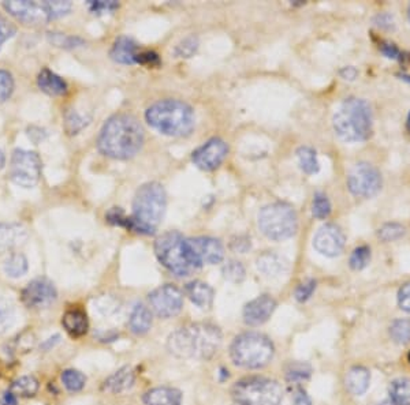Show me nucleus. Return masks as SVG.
<instances>
[{
  "label": "nucleus",
  "mask_w": 410,
  "mask_h": 405,
  "mask_svg": "<svg viewBox=\"0 0 410 405\" xmlns=\"http://www.w3.org/2000/svg\"><path fill=\"white\" fill-rule=\"evenodd\" d=\"M144 129L135 116L116 113L104 123L97 138L99 150L111 159L135 157L144 143Z\"/></svg>",
  "instance_id": "nucleus-1"
},
{
  "label": "nucleus",
  "mask_w": 410,
  "mask_h": 405,
  "mask_svg": "<svg viewBox=\"0 0 410 405\" xmlns=\"http://www.w3.org/2000/svg\"><path fill=\"white\" fill-rule=\"evenodd\" d=\"M221 344V333L211 324H194L175 330L168 337V350L178 357L211 359Z\"/></svg>",
  "instance_id": "nucleus-2"
},
{
  "label": "nucleus",
  "mask_w": 410,
  "mask_h": 405,
  "mask_svg": "<svg viewBox=\"0 0 410 405\" xmlns=\"http://www.w3.org/2000/svg\"><path fill=\"white\" fill-rule=\"evenodd\" d=\"M167 206V194L160 183L151 182L137 190L133 201V215L130 216V228L142 235H152L162 221Z\"/></svg>",
  "instance_id": "nucleus-3"
},
{
  "label": "nucleus",
  "mask_w": 410,
  "mask_h": 405,
  "mask_svg": "<svg viewBox=\"0 0 410 405\" xmlns=\"http://www.w3.org/2000/svg\"><path fill=\"white\" fill-rule=\"evenodd\" d=\"M372 109L362 100L346 99L332 118V126L336 135L346 142H361L372 133Z\"/></svg>",
  "instance_id": "nucleus-4"
},
{
  "label": "nucleus",
  "mask_w": 410,
  "mask_h": 405,
  "mask_svg": "<svg viewBox=\"0 0 410 405\" xmlns=\"http://www.w3.org/2000/svg\"><path fill=\"white\" fill-rule=\"evenodd\" d=\"M145 119L155 130L170 136L191 134L194 127V112L191 106L174 99L152 104L145 112Z\"/></svg>",
  "instance_id": "nucleus-5"
},
{
  "label": "nucleus",
  "mask_w": 410,
  "mask_h": 405,
  "mask_svg": "<svg viewBox=\"0 0 410 405\" xmlns=\"http://www.w3.org/2000/svg\"><path fill=\"white\" fill-rule=\"evenodd\" d=\"M275 348L271 340L260 333L238 336L230 348L233 362L245 369H261L273 360Z\"/></svg>",
  "instance_id": "nucleus-6"
},
{
  "label": "nucleus",
  "mask_w": 410,
  "mask_h": 405,
  "mask_svg": "<svg viewBox=\"0 0 410 405\" xmlns=\"http://www.w3.org/2000/svg\"><path fill=\"white\" fill-rule=\"evenodd\" d=\"M3 8L20 22L27 25H41L53 20L60 18L71 10L70 1H29V0H11L4 1Z\"/></svg>",
  "instance_id": "nucleus-7"
},
{
  "label": "nucleus",
  "mask_w": 410,
  "mask_h": 405,
  "mask_svg": "<svg viewBox=\"0 0 410 405\" xmlns=\"http://www.w3.org/2000/svg\"><path fill=\"white\" fill-rule=\"evenodd\" d=\"M259 228L271 241H286L297 232V213L293 206L286 202H273L260 211Z\"/></svg>",
  "instance_id": "nucleus-8"
},
{
  "label": "nucleus",
  "mask_w": 410,
  "mask_h": 405,
  "mask_svg": "<svg viewBox=\"0 0 410 405\" xmlns=\"http://www.w3.org/2000/svg\"><path fill=\"white\" fill-rule=\"evenodd\" d=\"M231 395L241 405H279L283 399V389L273 379L250 377L235 382Z\"/></svg>",
  "instance_id": "nucleus-9"
},
{
  "label": "nucleus",
  "mask_w": 410,
  "mask_h": 405,
  "mask_svg": "<svg viewBox=\"0 0 410 405\" xmlns=\"http://www.w3.org/2000/svg\"><path fill=\"white\" fill-rule=\"evenodd\" d=\"M155 254L159 262L171 273L185 277L196 269L191 264L186 239L177 231H170L155 242Z\"/></svg>",
  "instance_id": "nucleus-10"
},
{
  "label": "nucleus",
  "mask_w": 410,
  "mask_h": 405,
  "mask_svg": "<svg viewBox=\"0 0 410 405\" xmlns=\"http://www.w3.org/2000/svg\"><path fill=\"white\" fill-rule=\"evenodd\" d=\"M41 159L33 150L15 149L11 156L10 179L20 187H34L41 176Z\"/></svg>",
  "instance_id": "nucleus-11"
},
{
  "label": "nucleus",
  "mask_w": 410,
  "mask_h": 405,
  "mask_svg": "<svg viewBox=\"0 0 410 405\" xmlns=\"http://www.w3.org/2000/svg\"><path fill=\"white\" fill-rule=\"evenodd\" d=\"M348 187L355 197L371 198L382 189V175L374 165L358 162L348 175Z\"/></svg>",
  "instance_id": "nucleus-12"
},
{
  "label": "nucleus",
  "mask_w": 410,
  "mask_h": 405,
  "mask_svg": "<svg viewBox=\"0 0 410 405\" xmlns=\"http://www.w3.org/2000/svg\"><path fill=\"white\" fill-rule=\"evenodd\" d=\"M186 248L191 264L196 269L204 264L215 265L220 264L224 258V247L219 239L211 236H200L186 239Z\"/></svg>",
  "instance_id": "nucleus-13"
},
{
  "label": "nucleus",
  "mask_w": 410,
  "mask_h": 405,
  "mask_svg": "<svg viewBox=\"0 0 410 405\" xmlns=\"http://www.w3.org/2000/svg\"><path fill=\"white\" fill-rule=\"evenodd\" d=\"M149 303L158 317L171 318L181 313L184 295L175 285L165 284L149 294Z\"/></svg>",
  "instance_id": "nucleus-14"
},
{
  "label": "nucleus",
  "mask_w": 410,
  "mask_h": 405,
  "mask_svg": "<svg viewBox=\"0 0 410 405\" xmlns=\"http://www.w3.org/2000/svg\"><path fill=\"white\" fill-rule=\"evenodd\" d=\"M228 153L227 143L220 138H212L193 152V162L204 171H214L224 162Z\"/></svg>",
  "instance_id": "nucleus-15"
},
{
  "label": "nucleus",
  "mask_w": 410,
  "mask_h": 405,
  "mask_svg": "<svg viewBox=\"0 0 410 405\" xmlns=\"http://www.w3.org/2000/svg\"><path fill=\"white\" fill-rule=\"evenodd\" d=\"M57 297L54 284L47 278L30 281L22 291V301L29 308H46Z\"/></svg>",
  "instance_id": "nucleus-16"
},
{
  "label": "nucleus",
  "mask_w": 410,
  "mask_h": 405,
  "mask_svg": "<svg viewBox=\"0 0 410 405\" xmlns=\"http://www.w3.org/2000/svg\"><path fill=\"white\" fill-rule=\"evenodd\" d=\"M345 242V234L338 225L326 224L316 232L313 238V247L322 255L334 258L342 253Z\"/></svg>",
  "instance_id": "nucleus-17"
},
{
  "label": "nucleus",
  "mask_w": 410,
  "mask_h": 405,
  "mask_svg": "<svg viewBox=\"0 0 410 405\" xmlns=\"http://www.w3.org/2000/svg\"><path fill=\"white\" fill-rule=\"evenodd\" d=\"M276 308V301L270 295L253 299L249 301L244 308V320L250 326H259L267 322Z\"/></svg>",
  "instance_id": "nucleus-18"
},
{
  "label": "nucleus",
  "mask_w": 410,
  "mask_h": 405,
  "mask_svg": "<svg viewBox=\"0 0 410 405\" xmlns=\"http://www.w3.org/2000/svg\"><path fill=\"white\" fill-rule=\"evenodd\" d=\"M27 239V228L18 222H0V255L11 251Z\"/></svg>",
  "instance_id": "nucleus-19"
},
{
  "label": "nucleus",
  "mask_w": 410,
  "mask_h": 405,
  "mask_svg": "<svg viewBox=\"0 0 410 405\" xmlns=\"http://www.w3.org/2000/svg\"><path fill=\"white\" fill-rule=\"evenodd\" d=\"M138 45L136 41L128 36H121L115 40L109 56L112 60L121 64H135L138 56Z\"/></svg>",
  "instance_id": "nucleus-20"
},
{
  "label": "nucleus",
  "mask_w": 410,
  "mask_h": 405,
  "mask_svg": "<svg viewBox=\"0 0 410 405\" xmlns=\"http://www.w3.org/2000/svg\"><path fill=\"white\" fill-rule=\"evenodd\" d=\"M257 269L267 277H279L289 269V262L279 254L264 253L256 261Z\"/></svg>",
  "instance_id": "nucleus-21"
},
{
  "label": "nucleus",
  "mask_w": 410,
  "mask_h": 405,
  "mask_svg": "<svg viewBox=\"0 0 410 405\" xmlns=\"http://www.w3.org/2000/svg\"><path fill=\"white\" fill-rule=\"evenodd\" d=\"M145 405H181L182 395L174 388H155L144 395Z\"/></svg>",
  "instance_id": "nucleus-22"
},
{
  "label": "nucleus",
  "mask_w": 410,
  "mask_h": 405,
  "mask_svg": "<svg viewBox=\"0 0 410 405\" xmlns=\"http://www.w3.org/2000/svg\"><path fill=\"white\" fill-rule=\"evenodd\" d=\"M185 294L200 308H210L214 301V290L203 281H191L185 287Z\"/></svg>",
  "instance_id": "nucleus-23"
},
{
  "label": "nucleus",
  "mask_w": 410,
  "mask_h": 405,
  "mask_svg": "<svg viewBox=\"0 0 410 405\" xmlns=\"http://www.w3.org/2000/svg\"><path fill=\"white\" fill-rule=\"evenodd\" d=\"M62 325L71 337H82L86 334L89 322L85 311L80 308L67 310L62 318Z\"/></svg>",
  "instance_id": "nucleus-24"
},
{
  "label": "nucleus",
  "mask_w": 410,
  "mask_h": 405,
  "mask_svg": "<svg viewBox=\"0 0 410 405\" xmlns=\"http://www.w3.org/2000/svg\"><path fill=\"white\" fill-rule=\"evenodd\" d=\"M39 87L50 96H62L67 93L66 81L48 69H43L37 77Z\"/></svg>",
  "instance_id": "nucleus-25"
},
{
  "label": "nucleus",
  "mask_w": 410,
  "mask_h": 405,
  "mask_svg": "<svg viewBox=\"0 0 410 405\" xmlns=\"http://www.w3.org/2000/svg\"><path fill=\"white\" fill-rule=\"evenodd\" d=\"M371 383V373L361 366L349 370L346 376V388L355 396H362Z\"/></svg>",
  "instance_id": "nucleus-26"
},
{
  "label": "nucleus",
  "mask_w": 410,
  "mask_h": 405,
  "mask_svg": "<svg viewBox=\"0 0 410 405\" xmlns=\"http://www.w3.org/2000/svg\"><path fill=\"white\" fill-rule=\"evenodd\" d=\"M135 373L130 367H122L116 373H114L111 377L106 379L104 389L112 393H122L129 390L135 385Z\"/></svg>",
  "instance_id": "nucleus-27"
},
{
  "label": "nucleus",
  "mask_w": 410,
  "mask_h": 405,
  "mask_svg": "<svg viewBox=\"0 0 410 405\" xmlns=\"http://www.w3.org/2000/svg\"><path fill=\"white\" fill-rule=\"evenodd\" d=\"M129 326L135 334H145L152 326V314L144 304H137L132 311Z\"/></svg>",
  "instance_id": "nucleus-28"
},
{
  "label": "nucleus",
  "mask_w": 410,
  "mask_h": 405,
  "mask_svg": "<svg viewBox=\"0 0 410 405\" xmlns=\"http://www.w3.org/2000/svg\"><path fill=\"white\" fill-rule=\"evenodd\" d=\"M390 402L394 405H410L409 378H398L391 382Z\"/></svg>",
  "instance_id": "nucleus-29"
},
{
  "label": "nucleus",
  "mask_w": 410,
  "mask_h": 405,
  "mask_svg": "<svg viewBox=\"0 0 410 405\" xmlns=\"http://www.w3.org/2000/svg\"><path fill=\"white\" fill-rule=\"evenodd\" d=\"M3 270L8 277L13 278L22 277L27 271V257L22 253H11L4 261Z\"/></svg>",
  "instance_id": "nucleus-30"
},
{
  "label": "nucleus",
  "mask_w": 410,
  "mask_h": 405,
  "mask_svg": "<svg viewBox=\"0 0 410 405\" xmlns=\"http://www.w3.org/2000/svg\"><path fill=\"white\" fill-rule=\"evenodd\" d=\"M39 390V381L34 377H21L15 379L8 392H11L15 397L29 399L33 397Z\"/></svg>",
  "instance_id": "nucleus-31"
},
{
  "label": "nucleus",
  "mask_w": 410,
  "mask_h": 405,
  "mask_svg": "<svg viewBox=\"0 0 410 405\" xmlns=\"http://www.w3.org/2000/svg\"><path fill=\"white\" fill-rule=\"evenodd\" d=\"M297 157L300 162L301 169L308 175H315L320 169V164L317 160L316 150L309 146H302L297 150Z\"/></svg>",
  "instance_id": "nucleus-32"
},
{
  "label": "nucleus",
  "mask_w": 410,
  "mask_h": 405,
  "mask_svg": "<svg viewBox=\"0 0 410 405\" xmlns=\"http://www.w3.org/2000/svg\"><path fill=\"white\" fill-rule=\"evenodd\" d=\"M390 336L391 339L401 346H406L410 343V320L401 318L394 321L390 326Z\"/></svg>",
  "instance_id": "nucleus-33"
},
{
  "label": "nucleus",
  "mask_w": 410,
  "mask_h": 405,
  "mask_svg": "<svg viewBox=\"0 0 410 405\" xmlns=\"http://www.w3.org/2000/svg\"><path fill=\"white\" fill-rule=\"evenodd\" d=\"M310 373H312V369H310L309 364H306V363H292L289 366V369H287L286 378L290 383L300 385L302 382L309 379Z\"/></svg>",
  "instance_id": "nucleus-34"
},
{
  "label": "nucleus",
  "mask_w": 410,
  "mask_h": 405,
  "mask_svg": "<svg viewBox=\"0 0 410 405\" xmlns=\"http://www.w3.org/2000/svg\"><path fill=\"white\" fill-rule=\"evenodd\" d=\"M405 235V227L398 222H387L378 229V238L383 242H394Z\"/></svg>",
  "instance_id": "nucleus-35"
},
{
  "label": "nucleus",
  "mask_w": 410,
  "mask_h": 405,
  "mask_svg": "<svg viewBox=\"0 0 410 405\" xmlns=\"http://www.w3.org/2000/svg\"><path fill=\"white\" fill-rule=\"evenodd\" d=\"M62 382L67 390L80 392L86 383V378L77 370H64L62 374Z\"/></svg>",
  "instance_id": "nucleus-36"
},
{
  "label": "nucleus",
  "mask_w": 410,
  "mask_h": 405,
  "mask_svg": "<svg viewBox=\"0 0 410 405\" xmlns=\"http://www.w3.org/2000/svg\"><path fill=\"white\" fill-rule=\"evenodd\" d=\"M221 273H223V277L226 280H228L230 283H235V284L244 281V278H245V268L240 261H228L223 267Z\"/></svg>",
  "instance_id": "nucleus-37"
},
{
  "label": "nucleus",
  "mask_w": 410,
  "mask_h": 405,
  "mask_svg": "<svg viewBox=\"0 0 410 405\" xmlns=\"http://www.w3.org/2000/svg\"><path fill=\"white\" fill-rule=\"evenodd\" d=\"M371 261V248L368 246H360L355 248L350 257L352 269L362 270L368 267Z\"/></svg>",
  "instance_id": "nucleus-38"
},
{
  "label": "nucleus",
  "mask_w": 410,
  "mask_h": 405,
  "mask_svg": "<svg viewBox=\"0 0 410 405\" xmlns=\"http://www.w3.org/2000/svg\"><path fill=\"white\" fill-rule=\"evenodd\" d=\"M88 123L89 120L76 111H70L66 113L64 125H66V132L70 135L78 134Z\"/></svg>",
  "instance_id": "nucleus-39"
},
{
  "label": "nucleus",
  "mask_w": 410,
  "mask_h": 405,
  "mask_svg": "<svg viewBox=\"0 0 410 405\" xmlns=\"http://www.w3.org/2000/svg\"><path fill=\"white\" fill-rule=\"evenodd\" d=\"M312 213L313 216L319 220H324L329 216L331 213V204L328 201L327 195L317 192L313 198V205H312Z\"/></svg>",
  "instance_id": "nucleus-40"
},
{
  "label": "nucleus",
  "mask_w": 410,
  "mask_h": 405,
  "mask_svg": "<svg viewBox=\"0 0 410 405\" xmlns=\"http://www.w3.org/2000/svg\"><path fill=\"white\" fill-rule=\"evenodd\" d=\"M198 48V38L196 36H189L184 38L177 47H175V55L178 57H191L196 54Z\"/></svg>",
  "instance_id": "nucleus-41"
},
{
  "label": "nucleus",
  "mask_w": 410,
  "mask_h": 405,
  "mask_svg": "<svg viewBox=\"0 0 410 405\" xmlns=\"http://www.w3.org/2000/svg\"><path fill=\"white\" fill-rule=\"evenodd\" d=\"M50 41L57 45V47H63V48H74V47H80L83 44V40L80 37H73V36H64L60 33H50L48 34Z\"/></svg>",
  "instance_id": "nucleus-42"
},
{
  "label": "nucleus",
  "mask_w": 410,
  "mask_h": 405,
  "mask_svg": "<svg viewBox=\"0 0 410 405\" xmlns=\"http://www.w3.org/2000/svg\"><path fill=\"white\" fill-rule=\"evenodd\" d=\"M13 322H14L13 306L7 300L0 299V334L4 333Z\"/></svg>",
  "instance_id": "nucleus-43"
},
{
  "label": "nucleus",
  "mask_w": 410,
  "mask_h": 405,
  "mask_svg": "<svg viewBox=\"0 0 410 405\" xmlns=\"http://www.w3.org/2000/svg\"><path fill=\"white\" fill-rule=\"evenodd\" d=\"M13 92H14L13 76L6 70H0V101L8 100Z\"/></svg>",
  "instance_id": "nucleus-44"
},
{
  "label": "nucleus",
  "mask_w": 410,
  "mask_h": 405,
  "mask_svg": "<svg viewBox=\"0 0 410 405\" xmlns=\"http://www.w3.org/2000/svg\"><path fill=\"white\" fill-rule=\"evenodd\" d=\"M89 10L95 14H104V13H112L115 10L119 8V3L115 0H109V1H103V0H92L88 1Z\"/></svg>",
  "instance_id": "nucleus-45"
},
{
  "label": "nucleus",
  "mask_w": 410,
  "mask_h": 405,
  "mask_svg": "<svg viewBox=\"0 0 410 405\" xmlns=\"http://www.w3.org/2000/svg\"><path fill=\"white\" fill-rule=\"evenodd\" d=\"M315 290H316V281L315 280H308V281L300 284L299 288L296 290V299L301 303H303V301H306L309 297H312Z\"/></svg>",
  "instance_id": "nucleus-46"
},
{
  "label": "nucleus",
  "mask_w": 410,
  "mask_h": 405,
  "mask_svg": "<svg viewBox=\"0 0 410 405\" xmlns=\"http://www.w3.org/2000/svg\"><path fill=\"white\" fill-rule=\"evenodd\" d=\"M15 33H17V27H14L11 22H8L3 15H0V50L3 44L7 40H10Z\"/></svg>",
  "instance_id": "nucleus-47"
},
{
  "label": "nucleus",
  "mask_w": 410,
  "mask_h": 405,
  "mask_svg": "<svg viewBox=\"0 0 410 405\" xmlns=\"http://www.w3.org/2000/svg\"><path fill=\"white\" fill-rule=\"evenodd\" d=\"M398 304L399 307L410 314V283L405 284L398 292Z\"/></svg>",
  "instance_id": "nucleus-48"
},
{
  "label": "nucleus",
  "mask_w": 410,
  "mask_h": 405,
  "mask_svg": "<svg viewBox=\"0 0 410 405\" xmlns=\"http://www.w3.org/2000/svg\"><path fill=\"white\" fill-rule=\"evenodd\" d=\"M137 63H141L145 66H158V64H160V59H159V55L155 54L152 51H146V52L138 54Z\"/></svg>",
  "instance_id": "nucleus-49"
},
{
  "label": "nucleus",
  "mask_w": 410,
  "mask_h": 405,
  "mask_svg": "<svg viewBox=\"0 0 410 405\" xmlns=\"http://www.w3.org/2000/svg\"><path fill=\"white\" fill-rule=\"evenodd\" d=\"M374 24L376 27H382V29H394V18L391 14L388 13H382V14H378L374 20Z\"/></svg>",
  "instance_id": "nucleus-50"
},
{
  "label": "nucleus",
  "mask_w": 410,
  "mask_h": 405,
  "mask_svg": "<svg viewBox=\"0 0 410 405\" xmlns=\"http://www.w3.org/2000/svg\"><path fill=\"white\" fill-rule=\"evenodd\" d=\"M381 51L388 59H398V60L402 59V54L398 50V47L391 44V43H383L382 45H381Z\"/></svg>",
  "instance_id": "nucleus-51"
},
{
  "label": "nucleus",
  "mask_w": 410,
  "mask_h": 405,
  "mask_svg": "<svg viewBox=\"0 0 410 405\" xmlns=\"http://www.w3.org/2000/svg\"><path fill=\"white\" fill-rule=\"evenodd\" d=\"M310 399L309 396L306 395V392L303 389L299 388L296 390V395H294V405H310Z\"/></svg>",
  "instance_id": "nucleus-52"
},
{
  "label": "nucleus",
  "mask_w": 410,
  "mask_h": 405,
  "mask_svg": "<svg viewBox=\"0 0 410 405\" xmlns=\"http://www.w3.org/2000/svg\"><path fill=\"white\" fill-rule=\"evenodd\" d=\"M339 74H341V77H342L343 80H346V81H353V80H355L358 71L355 70V67L348 66V67H343V69L339 71Z\"/></svg>",
  "instance_id": "nucleus-53"
},
{
  "label": "nucleus",
  "mask_w": 410,
  "mask_h": 405,
  "mask_svg": "<svg viewBox=\"0 0 410 405\" xmlns=\"http://www.w3.org/2000/svg\"><path fill=\"white\" fill-rule=\"evenodd\" d=\"M233 248L235 251L245 253V251H247L250 248V239H247V238H238L237 242H233Z\"/></svg>",
  "instance_id": "nucleus-54"
},
{
  "label": "nucleus",
  "mask_w": 410,
  "mask_h": 405,
  "mask_svg": "<svg viewBox=\"0 0 410 405\" xmlns=\"http://www.w3.org/2000/svg\"><path fill=\"white\" fill-rule=\"evenodd\" d=\"M4 405H17V397L11 393V392H6L4 395V400H3Z\"/></svg>",
  "instance_id": "nucleus-55"
},
{
  "label": "nucleus",
  "mask_w": 410,
  "mask_h": 405,
  "mask_svg": "<svg viewBox=\"0 0 410 405\" xmlns=\"http://www.w3.org/2000/svg\"><path fill=\"white\" fill-rule=\"evenodd\" d=\"M4 165H6V157H4L3 152L0 150V171L4 168Z\"/></svg>",
  "instance_id": "nucleus-56"
},
{
  "label": "nucleus",
  "mask_w": 410,
  "mask_h": 405,
  "mask_svg": "<svg viewBox=\"0 0 410 405\" xmlns=\"http://www.w3.org/2000/svg\"><path fill=\"white\" fill-rule=\"evenodd\" d=\"M401 77V80H404V81L409 82L410 83V76H406V74H401L399 76Z\"/></svg>",
  "instance_id": "nucleus-57"
},
{
  "label": "nucleus",
  "mask_w": 410,
  "mask_h": 405,
  "mask_svg": "<svg viewBox=\"0 0 410 405\" xmlns=\"http://www.w3.org/2000/svg\"><path fill=\"white\" fill-rule=\"evenodd\" d=\"M406 126H408V130H409V133H410V112H409V115H408V120H406Z\"/></svg>",
  "instance_id": "nucleus-58"
},
{
  "label": "nucleus",
  "mask_w": 410,
  "mask_h": 405,
  "mask_svg": "<svg viewBox=\"0 0 410 405\" xmlns=\"http://www.w3.org/2000/svg\"><path fill=\"white\" fill-rule=\"evenodd\" d=\"M378 405H394V404H392V403H391V402H383V403H381V404H378Z\"/></svg>",
  "instance_id": "nucleus-59"
},
{
  "label": "nucleus",
  "mask_w": 410,
  "mask_h": 405,
  "mask_svg": "<svg viewBox=\"0 0 410 405\" xmlns=\"http://www.w3.org/2000/svg\"><path fill=\"white\" fill-rule=\"evenodd\" d=\"M408 18H409V22H410V6H409V10H408Z\"/></svg>",
  "instance_id": "nucleus-60"
},
{
  "label": "nucleus",
  "mask_w": 410,
  "mask_h": 405,
  "mask_svg": "<svg viewBox=\"0 0 410 405\" xmlns=\"http://www.w3.org/2000/svg\"><path fill=\"white\" fill-rule=\"evenodd\" d=\"M409 362H410V353H409Z\"/></svg>",
  "instance_id": "nucleus-61"
}]
</instances>
